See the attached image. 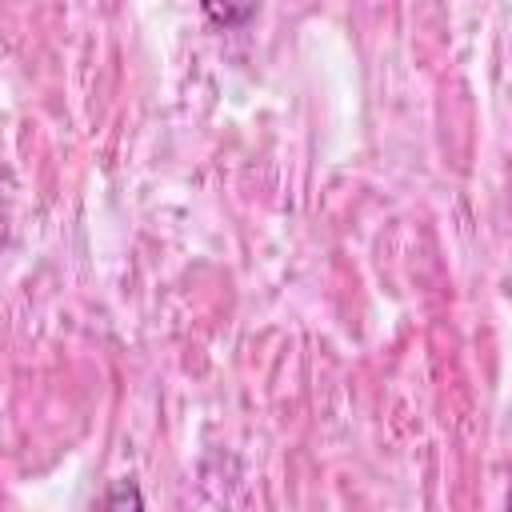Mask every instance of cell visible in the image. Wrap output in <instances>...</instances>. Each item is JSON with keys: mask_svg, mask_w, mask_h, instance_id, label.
Masks as SVG:
<instances>
[{"mask_svg": "<svg viewBox=\"0 0 512 512\" xmlns=\"http://www.w3.org/2000/svg\"><path fill=\"white\" fill-rule=\"evenodd\" d=\"M504 512H512V480H508V496H504Z\"/></svg>", "mask_w": 512, "mask_h": 512, "instance_id": "cell-3", "label": "cell"}, {"mask_svg": "<svg viewBox=\"0 0 512 512\" xmlns=\"http://www.w3.org/2000/svg\"><path fill=\"white\" fill-rule=\"evenodd\" d=\"M204 16L208 20H216V24H244V20H252L256 16V8L252 4H244V8H236V4H204Z\"/></svg>", "mask_w": 512, "mask_h": 512, "instance_id": "cell-2", "label": "cell"}, {"mask_svg": "<svg viewBox=\"0 0 512 512\" xmlns=\"http://www.w3.org/2000/svg\"><path fill=\"white\" fill-rule=\"evenodd\" d=\"M96 512H144L140 484H136V480H128V476L112 480V484L104 488V496H100V508H96Z\"/></svg>", "mask_w": 512, "mask_h": 512, "instance_id": "cell-1", "label": "cell"}]
</instances>
